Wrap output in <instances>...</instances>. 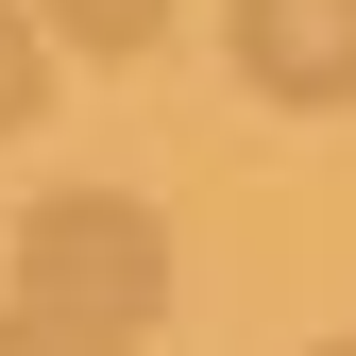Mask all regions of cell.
<instances>
[{"instance_id": "1", "label": "cell", "mask_w": 356, "mask_h": 356, "mask_svg": "<svg viewBox=\"0 0 356 356\" xmlns=\"http://www.w3.org/2000/svg\"><path fill=\"white\" fill-rule=\"evenodd\" d=\"M17 305H68V323H153L170 305V220L119 187H51L17 220Z\"/></svg>"}, {"instance_id": "2", "label": "cell", "mask_w": 356, "mask_h": 356, "mask_svg": "<svg viewBox=\"0 0 356 356\" xmlns=\"http://www.w3.org/2000/svg\"><path fill=\"white\" fill-rule=\"evenodd\" d=\"M220 34H238V85L254 102H356V0H220Z\"/></svg>"}, {"instance_id": "3", "label": "cell", "mask_w": 356, "mask_h": 356, "mask_svg": "<svg viewBox=\"0 0 356 356\" xmlns=\"http://www.w3.org/2000/svg\"><path fill=\"white\" fill-rule=\"evenodd\" d=\"M51 34H68V51H102V68H136L153 34H170V0H51Z\"/></svg>"}, {"instance_id": "4", "label": "cell", "mask_w": 356, "mask_h": 356, "mask_svg": "<svg viewBox=\"0 0 356 356\" xmlns=\"http://www.w3.org/2000/svg\"><path fill=\"white\" fill-rule=\"evenodd\" d=\"M17 119H51V17L0 0V136H17Z\"/></svg>"}, {"instance_id": "5", "label": "cell", "mask_w": 356, "mask_h": 356, "mask_svg": "<svg viewBox=\"0 0 356 356\" xmlns=\"http://www.w3.org/2000/svg\"><path fill=\"white\" fill-rule=\"evenodd\" d=\"M0 356H136V323H68V305H0Z\"/></svg>"}, {"instance_id": "6", "label": "cell", "mask_w": 356, "mask_h": 356, "mask_svg": "<svg viewBox=\"0 0 356 356\" xmlns=\"http://www.w3.org/2000/svg\"><path fill=\"white\" fill-rule=\"evenodd\" d=\"M323 356H356V339H323Z\"/></svg>"}]
</instances>
